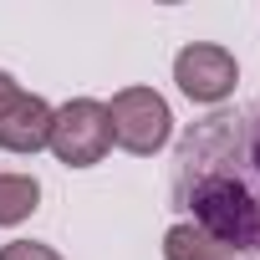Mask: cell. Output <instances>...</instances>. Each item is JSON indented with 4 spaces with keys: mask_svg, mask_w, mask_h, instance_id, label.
I'll return each mask as SVG.
<instances>
[{
    "mask_svg": "<svg viewBox=\"0 0 260 260\" xmlns=\"http://www.w3.org/2000/svg\"><path fill=\"white\" fill-rule=\"evenodd\" d=\"M174 204L235 255H260V107L214 112L179 138Z\"/></svg>",
    "mask_w": 260,
    "mask_h": 260,
    "instance_id": "cell-1",
    "label": "cell"
},
{
    "mask_svg": "<svg viewBox=\"0 0 260 260\" xmlns=\"http://www.w3.org/2000/svg\"><path fill=\"white\" fill-rule=\"evenodd\" d=\"M107 122H112V143L122 153L153 158L169 138H174V112L153 87H122L107 102Z\"/></svg>",
    "mask_w": 260,
    "mask_h": 260,
    "instance_id": "cell-2",
    "label": "cell"
},
{
    "mask_svg": "<svg viewBox=\"0 0 260 260\" xmlns=\"http://www.w3.org/2000/svg\"><path fill=\"white\" fill-rule=\"evenodd\" d=\"M46 148L67 164V169H92L107 158L112 148V122H107V102L97 97H72L51 112V138Z\"/></svg>",
    "mask_w": 260,
    "mask_h": 260,
    "instance_id": "cell-3",
    "label": "cell"
},
{
    "mask_svg": "<svg viewBox=\"0 0 260 260\" xmlns=\"http://www.w3.org/2000/svg\"><path fill=\"white\" fill-rule=\"evenodd\" d=\"M174 82H179V92H184L189 102L219 107V102L235 92V82H240V61H235V51L219 46V41H189V46L174 56Z\"/></svg>",
    "mask_w": 260,
    "mask_h": 260,
    "instance_id": "cell-4",
    "label": "cell"
},
{
    "mask_svg": "<svg viewBox=\"0 0 260 260\" xmlns=\"http://www.w3.org/2000/svg\"><path fill=\"white\" fill-rule=\"evenodd\" d=\"M51 102L46 97H36V92H21L6 112H0V148L6 153H41L46 148V138H51Z\"/></svg>",
    "mask_w": 260,
    "mask_h": 260,
    "instance_id": "cell-5",
    "label": "cell"
},
{
    "mask_svg": "<svg viewBox=\"0 0 260 260\" xmlns=\"http://www.w3.org/2000/svg\"><path fill=\"white\" fill-rule=\"evenodd\" d=\"M164 260H240L230 245H219L214 235H204L199 224L179 219L164 230Z\"/></svg>",
    "mask_w": 260,
    "mask_h": 260,
    "instance_id": "cell-6",
    "label": "cell"
},
{
    "mask_svg": "<svg viewBox=\"0 0 260 260\" xmlns=\"http://www.w3.org/2000/svg\"><path fill=\"white\" fill-rule=\"evenodd\" d=\"M41 209V184L36 174H0V230H16Z\"/></svg>",
    "mask_w": 260,
    "mask_h": 260,
    "instance_id": "cell-7",
    "label": "cell"
},
{
    "mask_svg": "<svg viewBox=\"0 0 260 260\" xmlns=\"http://www.w3.org/2000/svg\"><path fill=\"white\" fill-rule=\"evenodd\" d=\"M0 260H61V255L41 240H11V245H0Z\"/></svg>",
    "mask_w": 260,
    "mask_h": 260,
    "instance_id": "cell-8",
    "label": "cell"
},
{
    "mask_svg": "<svg viewBox=\"0 0 260 260\" xmlns=\"http://www.w3.org/2000/svg\"><path fill=\"white\" fill-rule=\"evenodd\" d=\"M21 92H26V87H21V82H16L11 72H0V112H6V107H11V102H16Z\"/></svg>",
    "mask_w": 260,
    "mask_h": 260,
    "instance_id": "cell-9",
    "label": "cell"
}]
</instances>
